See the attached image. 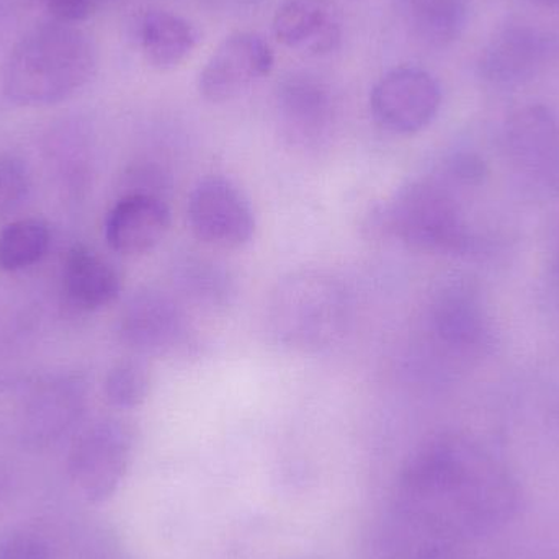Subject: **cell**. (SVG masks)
<instances>
[{
	"mask_svg": "<svg viewBox=\"0 0 559 559\" xmlns=\"http://www.w3.org/2000/svg\"><path fill=\"white\" fill-rule=\"evenodd\" d=\"M404 504L430 540H476L508 527L522 508L514 473L491 450L463 436L420 447L401 478Z\"/></svg>",
	"mask_w": 559,
	"mask_h": 559,
	"instance_id": "obj_1",
	"label": "cell"
},
{
	"mask_svg": "<svg viewBox=\"0 0 559 559\" xmlns=\"http://www.w3.org/2000/svg\"><path fill=\"white\" fill-rule=\"evenodd\" d=\"M94 39L71 23H43L13 46L2 72L5 97L20 107L68 100L97 74Z\"/></svg>",
	"mask_w": 559,
	"mask_h": 559,
	"instance_id": "obj_2",
	"label": "cell"
},
{
	"mask_svg": "<svg viewBox=\"0 0 559 559\" xmlns=\"http://www.w3.org/2000/svg\"><path fill=\"white\" fill-rule=\"evenodd\" d=\"M87 404L84 378L68 371L0 377V437L32 449L58 442Z\"/></svg>",
	"mask_w": 559,
	"mask_h": 559,
	"instance_id": "obj_3",
	"label": "cell"
},
{
	"mask_svg": "<svg viewBox=\"0 0 559 559\" xmlns=\"http://www.w3.org/2000/svg\"><path fill=\"white\" fill-rule=\"evenodd\" d=\"M391 231L417 251L466 254L473 236L455 197L439 183L414 182L388 209Z\"/></svg>",
	"mask_w": 559,
	"mask_h": 559,
	"instance_id": "obj_4",
	"label": "cell"
},
{
	"mask_svg": "<svg viewBox=\"0 0 559 559\" xmlns=\"http://www.w3.org/2000/svg\"><path fill=\"white\" fill-rule=\"evenodd\" d=\"M344 312V296L334 282L302 274L278 286L272 299L271 322L285 344L318 348L341 331Z\"/></svg>",
	"mask_w": 559,
	"mask_h": 559,
	"instance_id": "obj_5",
	"label": "cell"
},
{
	"mask_svg": "<svg viewBox=\"0 0 559 559\" xmlns=\"http://www.w3.org/2000/svg\"><path fill=\"white\" fill-rule=\"evenodd\" d=\"M133 436L117 419H102L82 430L68 459V472L78 491L92 504L110 499L130 466Z\"/></svg>",
	"mask_w": 559,
	"mask_h": 559,
	"instance_id": "obj_6",
	"label": "cell"
},
{
	"mask_svg": "<svg viewBox=\"0 0 559 559\" xmlns=\"http://www.w3.org/2000/svg\"><path fill=\"white\" fill-rule=\"evenodd\" d=\"M442 107V88L430 72L414 66L391 69L374 84L370 108L384 130L401 136L426 130Z\"/></svg>",
	"mask_w": 559,
	"mask_h": 559,
	"instance_id": "obj_7",
	"label": "cell"
},
{
	"mask_svg": "<svg viewBox=\"0 0 559 559\" xmlns=\"http://www.w3.org/2000/svg\"><path fill=\"white\" fill-rule=\"evenodd\" d=\"M506 153L532 186L559 192V121L545 105H525L506 120Z\"/></svg>",
	"mask_w": 559,
	"mask_h": 559,
	"instance_id": "obj_8",
	"label": "cell"
},
{
	"mask_svg": "<svg viewBox=\"0 0 559 559\" xmlns=\"http://www.w3.org/2000/svg\"><path fill=\"white\" fill-rule=\"evenodd\" d=\"M274 62V52L262 36L251 32L231 33L200 71V94L212 104L236 100L264 81Z\"/></svg>",
	"mask_w": 559,
	"mask_h": 559,
	"instance_id": "obj_9",
	"label": "cell"
},
{
	"mask_svg": "<svg viewBox=\"0 0 559 559\" xmlns=\"http://www.w3.org/2000/svg\"><path fill=\"white\" fill-rule=\"evenodd\" d=\"M189 223L200 241L219 249L242 248L255 233L251 203L225 177H209L193 189Z\"/></svg>",
	"mask_w": 559,
	"mask_h": 559,
	"instance_id": "obj_10",
	"label": "cell"
},
{
	"mask_svg": "<svg viewBox=\"0 0 559 559\" xmlns=\"http://www.w3.org/2000/svg\"><path fill=\"white\" fill-rule=\"evenodd\" d=\"M121 342L144 355H166L189 342L183 309L167 293L144 289L124 306L118 322Z\"/></svg>",
	"mask_w": 559,
	"mask_h": 559,
	"instance_id": "obj_11",
	"label": "cell"
},
{
	"mask_svg": "<svg viewBox=\"0 0 559 559\" xmlns=\"http://www.w3.org/2000/svg\"><path fill=\"white\" fill-rule=\"evenodd\" d=\"M332 88L319 75L295 72L277 88V114L283 133L299 146H316L331 133L335 121Z\"/></svg>",
	"mask_w": 559,
	"mask_h": 559,
	"instance_id": "obj_12",
	"label": "cell"
},
{
	"mask_svg": "<svg viewBox=\"0 0 559 559\" xmlns=\"http://www.w3.org/2000/svg\"><path fill=\"white\" fill-rule=\"evenodd\" d=\"M550 52V39L540 29L528 25L506 26L483 48L478 74L496 87H515L537 75Z\"/></svg>",
	"mask_w": 559,
	"mask_h": 559,
	"instance_id": "obj_13",
	"label": "cell"
},
{
	"mask_svg": "<svg viewBox=\"0 0 559 559\" xmlns=\"http://www.w3.org/2000/svg\"><path fill=\"white\" fill-rule=\"evenodd\" d=\"M272 26L275 38L299 55L318 58L341 46L342 15L334 0H285Z\"/></svg>",
	"mask_w": 559,
	"mask_h": 559,
	"instance_id": "obj_14",
	"label": "cell"
},
{
	"mask_svg": "<svg viewBox=\"0 0 559 559\" xmlns=\"http://www.w3.org/2000/svg\"><path fill=\"white\" fill-rule=\"evenodd\" d=\"M169 225V209L159 197L128 193L108 212L105 239L118 254H146L163 241Z\"/></svg>",
	"mask_w": 559,
	"mask_h": 559,
	"instance_id": "obj_15",
	"label": "cell"
},
{
	"mask_svg": "<svg viewBox=\"0 0 559 559\" xmlns=\"http://www.w3.org/2000/svg\"><path fill=\"white\" fill-rule=\"evenodd\" d=\"M62 292L75 311H98L120 296V274L87 246L75 245L69 249L62 264Z\"/></svg>",
	"mask_w": 559,
	"mask_h": 559,
	"instance_id": "obj_16",
	"label": "cell"
},
{
	"mask_svg": "<svg viewBox=\"0 0 559 559\" xmlns=\"http://www.w3.org/2000/svg\"><path fill=\"white\" fill-rule=\"evenodd\" d=\"M432 328L439 341L459 354H476L489 341L481 302L465 286H449L437 296Z\"/></svg>",
	"mask_w": 559,
	"mask_h": 559,
	"instance_id": "obj_17",
	"label": "cell"
},
{
	"mask_svg": "<svg viewBox=\"0 0 559 559\" xmlns=\"http://www.w3.org/2000/svg\"><path fill=\"white\" fill-rule=\"evenodd\" d=\"M406 32L427 48H447L465 32L466 0H394Z\"/></svg>",
	"mask_w": 559,
	"mask_h": 559,
	"instance_id": "obj_18",
	"label": "cell"
},
{
	"mask_svg": "<svg viewBox=\"0 0 559 559\" xmlns=\"http://www.w3.org/2000/svg\"><path fill=\"white\" fill-rule=\"evenodd\" d=\"M200 33L183 16L164 10H153L140 23V45L144 58L159 71L179 68L192 56Z\"/></svg>",
	"mask_w": 559,
	"mask_h": 559,
	"instance_id": "obj_19",
	"label": "cell"
},
{
	"mask_svg": "<svg viewBox=\"0 0 559 559\" xmlns=\"http://www.w3.org/2000/svg\"><path fill=\"white\" fill-rule=\"evenodd\" d=\"M51 245L48 223L39 218H20L0 228V271L7 274L26 271L38 264Z\"/></svg>",
	"mask_w": 559,
	"mask_h": 559,
	"instance_id": "obj_20",
	"label": "cell"
},
{
	"mask_svg": "<svg viewBox=\"0 0 559 559\" xmlns=\"http://www.w3.org/2000/svg\"><path fill=\"white\" fill-rule=\"evenodd\" d=\"M150 371L143 361L123 360L105 378V397L117 409H134L150 393Z\"/></svg>",
	"mask_w": 559,
	"mask_h": 559,
	"instance_id": "obj_21",
	"label": "cell"
},
{
	"mask_svg": "<svg viewBox=\"0 0 559 559\" xmlns=\"http://www.w3.org/2000/svg\"><path fill=\"white\" fill-rule=\"evenodd\" d=\"M29 189L28 166L20 157L0 154V225L25 203Z\"/></svg>",
	"mask_w": 559,
	"mask_h": 559,
	"instance_id": "obj_22",
	"label": "cell"
},
{
	"mask_svg": "<svg viewBox=\"0 0 559 559\" xmlns=\"http://www.w3.org/2000/svg\"><path fill=\"white\" fill-rule=\"evenodd\" d=\"M52 548L32 532H13L0 538V559H52Z\"/></svg>",
	"mask_w": 559,
	"mask_h": 559,
	"instance_id": "obj_23",
	"label": "cell"
},
{
	"mask_svg": "<svg viewBox=\"0 0 559 559\" xmlns=\"http://www.w3.org/2000/svg\"><path fill=\"white\" fill-rule=\"evenodd\" d=\"M55 22L74 23L84 22L94 15L100 0H36Z\"/></svg>",
	"mask_w": 559,
	"mask_h": 559,
	"instance_id": "obj_24",
	"label": "cell"
},
{
	"mask_svg": "<svg viewBox=\"0 0 559 559\" xmlns=\"http://www.w3.org/2000/svg\"><path fill=\"white\" fill-rule=\"evenodd\" d=\"M450 176L466 186L483 182L486 176V164L481 157L473 153L453 154L447 163Z\"/></svg>",
	"mask_w": 559,
	"mask_h": 559,
	"instance_id": "obj_25",
	"label": "cell"
},
{
	"mask_svg": "<svg viewBox=\"0 0 559 559\" xmlns=\"http://www.w3.org/2000/svg\"><path fill=\"white\" fill-rule=\"evenodd\" d=\"M414 559H463L460 554V544L445 540H430L427 538Z\"/></svg>",
	"mask_w": 559,
	"mask_h": 559,
	"instance_id": "obj_26",
	"label": "cell"
},
{
	"mask_svg": "<svg viewBox=\"0 0 559 559\" xmlns=\"http://www.w3.org/2000/svg\"><path fill=\"white\" fill-rule=\"evenodd\" d=\"M535 5L545 7V9L559 10V0H531Z\"/></svg>",
	"mask_w": 559,
	"mask_h": 559,
	"instance_id": "obj_27",
	"label": "cell"
}]
</instances>
